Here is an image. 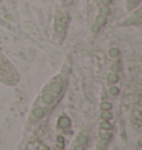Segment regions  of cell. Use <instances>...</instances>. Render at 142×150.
Segmentation results:
<instances>
[{
  "label": "cell",
  "mask_w": 142,
  "mask_h": 150,
  "mask_svg": "<svg viewBox=\"0 0 142 150\" xmlns=\"http://www.w3.org/2000/svg\"><path fill=\"white\" fill-rule=\"evenodd\" d=\"M41 100H43V103H44L46 106H51V104H53V101H55L57 98L53 97V95H52L51 92L44 91V92H43V95H41Z\"/></svg>",
  "instance_id": "8992f818"
},
{
  "label": "cell",
  "mask_w": 142,
  "mask_h": 150,
  "mask_svg": "<svg viewBox=\"0 0 142 150\" xmlns=\"http://www.w3.org/2000/svg\"><path fill=\"white\" fill-rule=\"evenodd\" d=\"M63 89H64V86H63V81H61V78L60 77H57V78H53L51 83H49V86H47V92H51L55 98H58L60 95L63 93Z\"/></svg>",
  "instance_id": "6da1fadb"
},
{
  "label": "cell",
  "mask_w": 142,
  "mask_h": 150,
  "mask_svg": "<svg viewBox=\"0 0 142 150\" xmlns=\"http://www.w3.org/2000/svg\"><path fill=\"white\" fill-rule=\"evenodd\" d=\"M110 109H112L110 103H105V101H104V103H101V110H110Z\"/></svg>",
  "instance_id": "9a60e30c"
},
{
  "label": "cell",
  "mask_w": 142,
  "mask_h": 150,
  "mask_svg": "<svg viewBox=\"0 0 142 150\" xmlns=\"http://www.w3.org/2000/svg\"><path fill=\"white\" fill-rule=\"evenodd\" d=\"M46 115V110H44V107H34L32 109V113H31V117L34 118V120H41L43 117Z\"/></svg>",
  "instance_id": "5b68a950"
},
{
  "label": "cell",
  "mask_w": 142,
  "mask_h": 150,
  "mask_svg": "<svg viewBox=\"0 0 142 150\" xmlns=\"http://www.w3.org/2000/svg\"><path fill=\"white\" fill-rule=\"evenodd\" d=\"M109 55H110L113 60H116V58L119 57V51L116 49V47H112V49L109 51Z\"/></svg>",
  "instance_id": "8fae6325"
},
{
  "label": "cell",
  "mask_w": 142,
  "mask_h": 150,
  "mask_svg": "<svg viewBox=\"0 0 142 150\" xmlns=\"http://www.w3.org/2000/svg\"><path fill=\"white\" fill-rule=\"evenodd\" d=\"M101 118L105 120V121H110L113 118V115H112L110 110H103V112H101Z\"/></svg>",
  "instance_id": "9c48e42d"
},
{
  "label": "cell",
  "mask_w": 142,
  "mask_h": 150,
  "mask_svg": "<svg viewBox=\"0 0 142 150\" xmlns=\"http://www.w3.org/2000/svg\"><path fill=\"white\" fill-rule=\"evenodd\" d=\"M78 142H79V144H83V146H86L87 142H89V136H87V135H79L78 136Z\"/></svg>",
  "instance_id": "7c38bea8"
},
{
  "label": "cell",
  "mask_w": 142,
  "mask_h": 150,
  "mask_svg": "<svg viewBox=\"0 0 142 150\" xmlns=\"http://www.w3.org/2000/svg\"><path fill=\"white\" fill-rule=\"evenodd\" d=\"M66 28H67V17L63 14V16H60V17L57 18V22H55V31H57L61 37H64Z\"/></svg>",
  "instance_id": "7a4b0ae2"
},
{
  "label": "cell",
  "mask_w": 142,
  "mask_h": 150,
  "mask_svg": "<svg viewBox=\"0 0 142 150\" xmlns=\"http://www.w3.org/2000/svg\"><path fill=\"white\" fill-rule=\"evenodd\" d=\"M70 124H72V121H70V118L67 117V115H61V117L58 118V121H57V126L60 127V129H69L70 127Z\"/></svg>",
  "instance_id": "277c9868"
},
{
  "label": "cell",
  "mask_w": 142,
  "mask_h": 150,
  "mask_svg": "<svg viewBox=\"0 0 142 150\" xmlns=\"http://www.w3.org/2000/svg\"><path fill=\"white\" fill-rule=\"evenodd\" d=\"M105 23H107V17L99 14L96 18H95V22H93V25H92V32H93V34H96V32H98L101 28H103Z\"/></svg>",
  "instance_id": "3957f363"
},
{
  "label": "cell",
  "mask_w": 142,
  "mask_h": 150,
  "mask_svg": "<svg viewBox=\"0 0 142 150\" xmlns=\"http://www.w3.org/2000/svg\"><path fill=\"white\" fill-rule=\"evenodd\" d=\"M110 136H112V132L110 130H107V129H101L99 130V139L101 141H109L110 139Z\"/></svg>",
  "instance_id": "ba28073f"
},
{
  "label": "cell",
  "mask_w": 142,
  "mask_h": 150,
  "mask_svg": "<svg viewBox=\"0 0 142 150\" xmlns=\"http://www.w3.org/2000/svg\"><path fill=\"white\" fill-rule=\"evenodd\" d=\"M72 150H84V146L83 144H79V142H78V144H75V146H73V149Z\"/></svg>",
  "instance_id": "e0dca14e"
},
{
  "label": "cell",
  "mask_w": 142,
  "mask_h": 150,
  "mask_svg": "<svg viewBox=\"0 0 142 150\" xmlns=\"http://www.w3.org/2000/svg\"><path fill=\"white\" fill-rule=\"evenodd\" d=\"M99 3L104 5V6H109V5L112 3V0H99Z\"/></svg>",
  "instance_id": "ac0fdd59"
},
{
  "label": "cell",
  "mask_w": 142,
  "mask_h": 150,
  "mask_svg": "<svg viewBox=\"0 0 142 150\" xmlns=\"http://www.w3.org/2000/svg\"><path fill=\"white\" fill-rule=\"evenodd\" d=\"M109 93L112 95V97H118V95H119V87L115 86V84H112V87L109 89Z\"/></svg>",
  "instance_id": "30bf717a"
},
{
  "label": "cell",
  "mask_w": 142,
  "mask_h": 150,
  "mask_svg": "<svg viewBox=\"0 0 142 150\" xmlns=\"http://www.w3.org/2000/svg\"><path fill=\"white\" fill-rule=\"evenodd\" d=\"M127 2H128V8H133L134 5L139 3V0H127Z\"/></svg>",
  "instance_id": "2e32d148"
},
{
  "label": "cell",
  "mask_w": 142,
  "mask_h": 150,
  "mask_svg": "<svg viewBox=\"0 0 142 150\" xmlns=\"http://www.w3.org/2000/svg\"><path fill=\"white\" fill-rule=\"evenodd\" d=\"M99 14L107 17V16L110 14V8H109V6H104V5H101V12H99Z\"/></svg>",
  "instance_id": "4fadbf2b"
},
{
  "label": "cell",
  "mask_w": 142,
  "mask_h": 150,
  "mask_svg": "<svg viewBox=\"0 0 142 150\" xmlns=\"http://www.w3.org/2000/svg\"><path fill=\"white\" fill-rule=\"evenodd\" d=\"M118 81H119V74H118V72L112 71L109 75H107V83H109L110 86H112V84H116Z\"/></svg>",
  "instance_id": "52a82bcc"
},
{
  "label": "cell",
  "mask_w": 142,
  "mask_h": 150,
  "mask_svg": "<svg viewBox=\"0 0 142 150\" xmlns=\"http://www.w3.org/2000/svg\"><path fill=\"white\" fill-rule=\"evenodd\" d=\"M101 129H107V130H112V124L109 121L103 120V122H101Z\"/></svg>",
  "instance_id": "5bb4252c"
}]
</instances>
